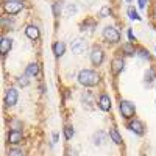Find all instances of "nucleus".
Segmentation results:
<instances>
[{
    "label": "nucleus",
    "instance_id": "1",
    "mask_svg": "<svg viewBox=\"0 0 156 156\" xmlns=\"http://www.w3.org/2000/svg\"><path fill=\"white\" fill-rule=\"evenodd\" d=\"M100 81V76L97 72L94 70H89V69H83L78 73V83L86 86V87H90V86H95L97 83Z\"/></svg>",
    "mask_w": 156,
    "mask_h": 156
},
{
    "label": "nucleus",
    "instance_id": "2",
    "mask_svg": "<svg viewBox=\"0 0 156 156\" xmlns=\"http://www.w3.org/2000/svg\"><path fill=\"white\" fill-rule=\"evenodd\" d=\"M22 9H23V2H20V0H8L5 3V11L9 16L19 14Z\"/></svg>",
    "mask_w": 156,
    "mask_h": 156
},
{
    "label": "nucleus",
    "instance_id": "3",
    "mask_svg": "<svg viewBox=\"0 0 156 156\" xmlns=\"http://www.w3.org/2000/svg\"><path fill=\"white\" fill-rule=\"evenodd\" d=\"M119 109H120V112H122L123 119H131V117L134 115V112H136L134 105H133L131 101H128V100H122V101H120Z\"/></svg>",
    "mask_w": 156,
    "mask_h": 156
},
{
    "label": "nucleus",
    "instance_id": "4",
    "mask_svg": "<svg viewBox=\"0 0 156 156\" xmlns=\"http://www.w3.org/2000/svg\"><path fill=\"white\" fill-rule=\"evenodd\" d=\"M103 37H105L108 42L115 44V42L120 41V33L117 31V28H114V27H111V25H108V27L103 28Z\"/></svg>",
    "mask_w": 156,
    "mask_h": 156
},
{
    "label": "nucleus",
    "instance_id": "5",
    "mask_svg": "<svg viewBox=\"0 0 156 156\" xmlns=\"http://www.w3.org/2000/svg\"><path fill=\"white\" fill-rule=\"evenodd\" d=\"M103 59H105V51L101 50V47H98V45L92 47V50H90V62L94 66H100Z\"/></svg>",
    "mask_w": 156,
    "mask_h": 156
},
{
    "label": "nucleus",
    "instance_id": "6",
    "mask_svg": "<svg viewBox=\"0 0 156 156\" xmlns=\"http://www.w3.org/2000/svg\"><path fill=\"white\" fill-rule=\"evenodd\" d=\"M17 98H19V94H17V90L14 87H9L6 90V95H5V103H6V106H14L16 103H17Z\"/></svg>",
    "mask_w": 156,
    "mask_h": 156
},
{
    "label": "nucleus",
    "instance_id": "7",
    "mask_svg": "<svg viewBox=\"0 0 156 156\" xmlns=\"http://www.w3.org/2000/svg\"><path fill=\"white\" fill-rule=\"evenodd\" d=\"M23 140V134L20 129H11V131L8 133V142L12 145H17L19 142Z\"/></svg>",
    "mask_w": 156,
    "mask_h": 156
},
{
    "label": "nucleus",
    "instance_id": "8",
    "mask_svg": "<svg viewBox=\"0 0 156 156\" xmlns=\"http://www.w3.org/2000/svg\"><path fill=\"white\" fill-rule=\"evenodd\" d=\"M128 128L131 129L133 133H136V134H139V136H142L145 133V126H144V123H142L140 120H137V119H134V120H131L128 123Z\"/></svg>",
    "mask_w": 156,
    "mask_h": 156
},
{
    "label": "nucleus",
    "instance_id": "9",
    "mask_svg": "<svg viewBox=\"0 0 156 156\" xmlns=\"http://www.w3.org/2000/svg\"><path fill=\"white\" fill-rule=\"evenodd\" d=\"M123 67H125V61H123L122 58H114V59H112V62H111V70H112L114 75L120 73V72L123 70Z\"/></svg>",
    "mask_w": 156,
    "mask_h": 156
},
{
    "label": "nucleus",
    "instance_id": "10",
    "mask_svg": "<svg viewBox=\"0 0 156 156\" xmlns=\"http://www.w3.org/2000/svg\"><path fill=\"white\" fill-rule=\"evenodd\" d=\"M25 34H27V37L31 39V41H36V39H39V36H41L39 28L36 27V25H28V27L25 28Z\"/></svg>",
    "mask_w": 156,
    "mask_h": 156
},
{
    "label": "nucleus",
    "instance_id": "11",
    "mask_svg": "<svg viewBox=\"0 0 156 156\" xmlns=\"http://www.w3.org/2000/svg\"><path fill=\"white\" fill-rule=\"evenodd\" d=\"M84 50H86V42L83 41V39H75V41L72 42V51L75 55L83 53Z\"/></svg>",
    "mask_w": 156,
    "mask_h": 156
},
{
    "label": "nucleus",
    "instance_id": "12",
    "mask_svg": "<svg viewBox=\"0 0 156 156\" xmlns=\"http://www.w3.org/2000/svg\"><path fill=\"white\" fill-rule=\"evenodd\" d=\"M98 106H100L101 111H109V109H111V98H109L108 94L100 95V98H98Z\"/></svg>",
    "mask_w": 156,
    "mask_h": 156
},
{
    "label": "nucleus",
    "instance_id": "13",
    "mask_svg": "<svg viewBox=\"0 0 156 156\" xmlns=\"http://www.w3.org/2000/svg\"><path fill=\"white\" fill-rule=\"evenodd\" d=\"M11 45H12V42H11L9 37H2V41H0V53L6 55L11 50Z\"/></svg>",
    "mask_w": 156,
    "mask_h": 156
},
{
    "label": "nucleus",
    "instance_id": "14",
    "mask_svg": "<svg viewBox=\"0 0 156 156\" xmlns=\"http://www.w3.org/2000/svg\"><path fill=\"white\" fill-rule=\"evenodd\" d=\"M64 51H66V44L64 42H55L53 44V53H55V56H62L64 55Z\"/></svg>",
    "mask_w": 156,
    "mask_h": 156
},
{
    "label": "nucleus",
    "instance_id": "15",
    "mask_svg": "<svg viewBox=\"0 0 156 156\" xmlns=\"http://www.w3.org/2000/svg\"><path fill=\"white\" fill-rule=\"evenodd\" d=\"M37 73H39V64H37V62H31L30 66H27L25 75H28V76H36Z\"/></svg>",
    "mask_w": 156,
    "mask_h": 156
},
{
    "label": "nucleus",
    "instance_id": "16",
    "mask_svg": "<svg viewBox=\"0 0 156 156\" xmlns=\"http://www.w3.org/2000/svg\"><path fill=\"white\" fill-rule=\"evenodd\" d=\"M109 137L114 140V144H117V145L122 144V136L119 134V131L115 128H109Z\"/></svg>",
    "mask_w": 156,
    "mask_h": 156
},
{
    "label": "nucleus",
    "instance_id": "17",
    "mask_svg": "<svg viewBox=\"0 0 156 156\" xmlns=\"http://www.w3.org/2000/svg\"><path fill=\"white\" fill-rule=\"evenodd\" d=\"M122 50H123V53L128 55V56H131V55L136 53V48H134V44L133 42H125L122 45Z\"/></svg>",
    "mask_w": 156,
    "mask_h": 156
},
{
    "label": "nucleus",
    "instance_id": "18",
    "mask_svg": "<svg viewBox=\"0 0 156 156\" xmlns=\"http://www.w3.org/2000/svg\"><path fill=\"white\" fill-rule=\"evenodd\" d=\"M105 140H106V134L103 133V131H98V133L94 134V142H95V144L100 145V144H103Z\"/></svg>",
    "mask_w": 156,
    "mask_h": 156
},
{
    "label": "nucleus",
    "instance_id": "19",
    "mask_svg": "<svg viewBox=\"0 0 156 156\" xmlns=\"http://www.w3.org/2000/svg\"><path fill=\"white\" fill-rule=\"evenodd\" d=\"M128 16H129V19H133V20H140V16L137 14V11L134 8H128Z\"/></svg>",
    "mask_w": 156,
    "mask_h": 156
},
{
    "label": "nucleus",
    "instance_id": "20",
    "mask_svg": "<svg viewBox=\"0 0 156 156\" xmlns=\"http://www.w3.org/2000/svg\"><path fill=\"white\" fill-rule=\"evenodd\" d=\"M64 134H66V139H72L73 137V128L70 125L64 126Z\"/></svg>",
    "mask_w": 156,
    "mask_h": 156
},
{
    "label": "nucleus",
    "instance_id": "21",
    "mask_svg": "<svg viewBox=\"0 0 156 156\" xmlns=\"http://www.w3.org/2000/svg\"><path fill=\"white\" fill-rule=\"evenodd\" d=\"M108 16H111V8L109 6H103L100 9V17H108Z\"/></svg>",
    "mask_w": 156,
    "mask_h": 156
},
{
    "label": "nucleus",
    "instance_id": "22",
    "mask_svg": "<svg viewBox=\"0 0 156 156\" xmlns=\"http://www.w3.org/2000/svg\"><path fill=\"white\" fill-rule=\"evenodd\" d=\"M8 156H23V151L20 148H11L9 153H8Z\"/></svg>",
    "mask_w": 156,
    "mask_h": 156
},
{
    "label": "nucleus",
    "instance_id": "23",
    "mask_svg": "<svg viewBox=\"0 0 156 156\" xmlns=\"http://www.w3.org/2000/svg\"><path fill=\"white\" fill-rule=\"evenodd\" d=\"M153 78H154V72H153L151 69H148V70L145 72V81H147V83H150V81L153 80Z\"/></svg>",
    "mask_w": 156,
    "mask_h": 156
},
{
    "label": "nucleus",
    "instance_id": "24",
    "mask_svg": "<svg viewBox=\"0 0 156 156\" xmlns=\"http://www.w3.org/2000/svg\"><path fill=\"white\" fill-rule=\"evenodd\" d=\"M17 83H19L20 86H27V84H28V75H23V76H19V80H17Z\"/></svg>",
    "mask_w": 156,
    "mask_h": 156
},
{
    "label": "nucleus",
    "instance_id": "25",
    "mask_svg": "<svg viewBox=\"0 0 156 156\" xmlns=\"http://www.w3.org/2000/svg\"><path fill=\"white\" fill-rule=\"evenodd\" d=\"M139 56H140V58H144V59H150L148 51H147V50H144V48H140V50H139Z\"/></svg>",
    "mask_w": 156,
    "mask_h": 156
},
{
    "label": "nucleus",
    "instance_id": "26",
    "mask_svg": "<svg viewBox=\"0 0 156 156\" xmlns=\"http://www.w3.org/2000/svg\"><path fill=\"white\" fill-rule=\"evenodd\" d=\"M59 11H61V5H59V2L53 3V14H55V16H59Z\"/></svg>",
    "mask_w": 156,
    "mask_h": 156
},
{
    "label": "nucleus",
    "instance_id": "27",
    "mask_svg": "<svg viewBox=\"0 0 156 156\" xmlns=\"http://www.w3.org/2000/svg\"><path fill=\"white\" fill-rule=\"evenodd\" d=\"M147 5V0H139V8H145Z\"/></svg>",
    "mask_w": 156,
    "mask_h": 156
},
{
    "label": "nucleus",
    "instance_id": "28",
    "mask_svg": "<svg viewBox=\"0 0 156 156\" xmlns=\"http://www.w3.org/2000/svg\"><path fill=\"white\" fill-rule=\"evenodd\" d=\"M128 37L131 39V41H134V39H136V37H134V34H133V31H128Z\"/></svg>",
    "mask_w": 156,
    "mask_h": 156
},
{
    "label": "nucleus",
    "instance_id": "29",
    "mask_svg": "<svg viewBox=\"0 0 156 156\" xmlns=\"http://www.w3.org/2000/svg\"><path fill=\"white\" fill-rule=\"evenodd\" d=\"M56 140H58V134L55 133V134H53V142H56Z\"/></svg>",
    "mask_w": 156,
    "mask_h": 156
},
{
    "label": "nucleus",
    "instance_id": "30",
    "mask_svg": "<svg viewBox=\"0 0 156 156\" xmlns=\"http://www.w3.org/2000/svg\"><path fill=\"white\" fill-rule=\"evenodd\" d=\"M126 2H131V0H126Z\"/></svg>",
    "mask_w": 156,
    "mask_h": 156
}]
</instances>
